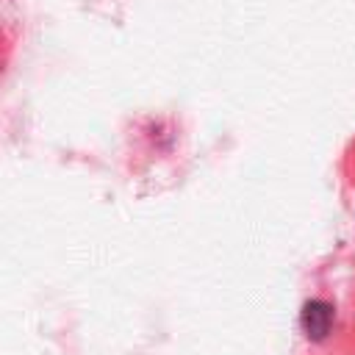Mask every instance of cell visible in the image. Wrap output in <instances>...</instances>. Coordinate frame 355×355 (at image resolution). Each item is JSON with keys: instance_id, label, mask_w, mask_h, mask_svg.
Segmentation results:
<instances>
[{"instance_id": "cell-1", "label": "cell", "mask_w": 355, "mask_h": 355, "mask_svg": "<svg viewBox=\"0 0 355 355\" xmlns=\"http://www.w3.org/2000/svg\"><path fill=\"white\" fill-rule=\"evenodd\" d=\"M330 308L324 302H311L305 308V327H308V336H324L327 327H330Z\"/></svg>"}]
</instances>
